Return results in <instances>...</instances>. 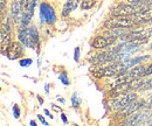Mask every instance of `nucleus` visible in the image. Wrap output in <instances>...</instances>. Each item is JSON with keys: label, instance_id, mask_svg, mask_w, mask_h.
Here are the masks:
<instances>
[{"label": "nucleus", "instance_id": "nucleus-12", "mask_svg": "<svg viewBox=\"0 0 152 126\" xmlns=\"http://www.w3.org/2000/svg\"><path fill=\"white\" fill-rule=\"evenodd\" d=\"M110 43H109V40L105 37V36H98V37H96L94 39V41H93V43H91V46L94 47V48H105V47H108Z\"/></svg>", "mask_w": 152, "mask_h": 126}, {"label": "nucleus", "instance_id": "nucleus-23", "mask_svg": "<svg viewBox=\"0 0 152 126\" xmlns=\"http://www.w3.org/2000/svg\"><path fill=\"white\" fill-rule=\"evenodd\" d=\"M38 118H39V119H40V120H41V123H42V124H45V125H46V126H48V123H47V122L45 120V118H43L42 116H40V114H39V116H38Z\"/></svg>", "mask_w": 152, "mask_h": 126}, {"label": "nucleus", "instance_id": "nucleus-16", "mask_svg": "<svg viewBox=\"0 0 152 126\" xmlns=\"http://www.w3.org/2000/svg\"><path fill=\"white\" fill-rule=\"evenodd\" d=\"M60 81H61L62 84H64V85H69V84H70V82H69V79H68V76H67V72L66 71H63L60 75Z\"/></svg>", "mask_w": 152, "mask_h": 126}, {"label": "nucleus", "instance_id": "nucleus-2", "mask_svg": "<svg viewBox=\"0 0 152 126\" xmlns=\"http://www.w3.org/2000/svg\"><path fill=\"white\" fill-rule=\"evenodd\" d=\"M134 25H137V23L130 17H116V15H114V18L109 19L104 23V26L109 29H111V28H130Z\"/></svg>", "mask_w": 152, "mask_h": 126}, {"label": "nucleus", "instance_id": "nucleus-33", "mask_svg": "<svg viewBox=\"0 0 152 126\" xmlns=\"http://www.w3.org/2000/svg\"><path fill=\"white\" fill-rule=\"evenodd\" d=\"M150 49H152V43L150 44Z\"/></svg>", "mask_w": 152, "mask_h": 126}, {"label": "nucleus", "instance_id": "nucleus-21", "mask_svg": "<svg viewBox=\"0 0 152 126\" xmlns=\"http://www.w3.org/2000/svg\"><path fill=\"white\" fill-rule=\"evenodd\" d=\"M152 75V64H150L146 69H145V72H144V76H150Z\"/></svg>", "mask_w": 152, "mask_h": 126}, {"label": "nucleus", "instance_id": "nucleus-1", "mask_svg": "<svg viewBox=\"0 0 152 126\" xmlns=\"http://www.w3.org/2000/svg\"><path fill=\"white\" fill-rule=\"evenodd\" d=\"M19 40L22 44L28 48H35L39 42V34L35 27H21L19 29Z\"/></svg>", "mask_w": 152, "mask_h": 126}, {"label": "nucleus", "instance_id": "nucleus-32", "mask_svg": "<svg viewBox=\"0 0 152 126\" xmlns=\"http://www.w3.org/2000/svg\"><path fill=\"white\" fill-rule=\"evenodd\" d=\"M148 32H149V35H150V36H152V28H151V29H149V31H148Z\"/></svg>", "mask_w": 152, "mask_h": 126}, {"label": "nucleus", "instance_id": "nucleus-10", "mask_svg": "<svg viewBox=\"0 0 152 126\" xmlns=\"http://www.w3.org/2000/svg\"><path fill=\"white\" fill-rule=\"evenodd\" d=\"M78 5V0H68L63 7V11H62V15L63 17H67L69 15Z\"/></svg>", "mask_w": 152, "mask_h": 126}, {"label": "nucleus", "instance_id": "nucleus-25", "mask_svg": "<svg viewBox=\"0 0 152 126\" xmlns=\"http://www.w3.org/2000/svg\"><path fill=\"white\" fill-rule=\"evenodd\" d=\"M45 113H46V114H47V116H49V118H52V119H53V118H54V117H53V116H52V114H50V113H49V111H48V110H45Z\"/></svg>", "mask_w": 152, "mask_h": 126}, {"label": "nucleus", "instance_id": "nucleus-27", "mask_svg": "<svg viewBox=\"0 0 152 126\" xmlns=\"http://www.w3.org/2000/svg\"><path fill=\"white\" fill-rule=\"evenodd\" d=\"M45 90H46L47 93L49 92V84H46V85H45Z\"/></svg>", "mask_w": 152, "mask_h": 126}, {"label": "nucleus", "instance_id": "nucleus-29", "mask_svg": "<svg viewBox=\"0 0 152 126\" xmlns=\"http://www.w3.org/2000/svg\"><path fill=\"white\" fill-rule=\"evenodd\" d=\"M29 124H31L32 126H37V123H35L34 120H31V123H29Z\"/></svg>", "mask_w": 152, "mask_h": 126}, {"label": "nucleus", "instance_id": "nucleus-3", "mask_svg": "<svg viewBox=\"0 0 152 126\" xmlns=\"http://www.w3.org/2000/svg\"><path fill=\"white\" fill-rule=\"evenodd\" d=\"M134 99H137V95L136 93H123L122 96H119V97H117V98H115L114 102H113V104H111V106L114 110H117V111H121V110H123V109L125 108L126 105H129L131 102H133Z\"/></svg>", "mask_w": 152, "mask_h": 126}, {"label": "nucleus", "instance_id": "nucleus-18", "mask_svg": "<svg viewBox=\"0 0 152 126\" xmlns=\"http://www.w3.org/2000/svg\"><path fill=\"white\" fill-rule=\"evenodd\" d=\"M32 63H33V61L31 58H23V60L20 61V66L21 67H29Z\"/></svg>", "mask_w": 152, "mask_h": 126}, {"label": "nucleus", "instance_id": "nucleus-26", "mask_svg": "<svg viewBox=\"0 0 152 126\" xmlns=\"http://www.w3.org/2000/svg\"><path fill=\"white\" fill-rule=\"evenodd\" d=\"M4 8H5V0H1V11L4 12Z\"/></svg>", "mask_w": 152, "mask_h": 126}, {"label": "nucleus", "instance_id": "nucleus-17", "mask_svg": "<svg viewBox=\"0 0 152 126\" xmlns=\"http://www.w3.org/2000/svg\"><path fill=\"white\" fill-rule=\"evenodd\" d=\"M150 89H152V78L149 79V81H146V82H144V84L140 87L139 90L145 91V90H150Z\"/></svg>", "mask_w": 152, "mask_h": 126}, {"label": "nucleus", "instance_id": "nucleus-34", "mask_svg": "<svg viewBox=\"0 0 152 126\" xmlns=\"http://www.w3.org/2000/svg\"><path fill=\"white\" fill-rule=\"evenodd\" d=\"M151 11H152V2H151Z\"/></svg>", "mask_w": 152, "mask_h": 126}, {"label": "nucleus", "instance_id": "nucleus-15", "mask_svg": "<svg viewBox=\"0 0 152 126\" xmlns=\"http://www.w3.org/2000/svg\"><path fill=\"white\" fill-rule=\"evenodd\" d=\"M94 5H95V0H83L81 4V8L82 9H90Z\"/></svg>", "mask_w": 152, "mask_h": 126}, {"label": "nucleus", "instance_id": "nucleus-22", "mask_svg": "<svg viewBox=\"0 0 152 126\" xmlns=\"http://www.w3.org/2000/svg\"><path fill=\"white\" fill-rule=\"evenodd\" d=\"M145 108L152 109V96L148 99V101H145Z\"/></svg>", "mask_w": 152, "mask_h": 126}, {"label": "nucleus", "instance_id": "nucleus-20", "mask_svg": "<svg viewBox=\"0 0 152 126\" xmlns=\"http://www.w3.org/2000/svg\"><path fill=\"white\" fill-rule=\"evenodd\" d=\"M74 60H75L76 62H78V60H80V48H78V47H76V48H75V54H74Z\"/></svg>", "mask_w": 152, "mask_h": 126}, {"label": "nucleus", "instance_id": "nucleus-5", "mask_svg": "<svg viewBox=\"0 0 152 126\" xmlns=\"http://www.w3.org/2000/svg\"><path fill=\"white\" fill-rule=\"evenodd\" d=\"M134 13H139V8L136 6H132L131 4H129V5L121 4L113 9V14L116 17H129Z\"/></svg>", "mask_w": 152, "mask_h": 126}, {"label": "nucleus", "instance_id": "nucleus-9", "mask_svg": "<svg viewBox=\"0 0 152 126\" xmlns=\"http://www.w3.org/2000/svg\"><path fill=\"white\" fill-rule=\"evenodd\" d=\"M148 58H149V55H146V56H140V57H136V58H131V60H123V61L121 62V64H122V67H123L124 69H129L130 67H133V66L138 64V63L142 62V61H146Z\"/></svg>", "mask_w": 152, "mask_h": 126}, {"label": "nucleus", "instance_id": "nucleus-13", "mask_svg": "<svg viewBox=\"0 0 152 126\" xmlns=\"http://www.w3.org/2000/svg\"><path fill=\"white\" fill-rule=\"evenodd\" d=\"M144 72H145V68L143 66H138V67H134L132 68L129 72H126V75L131 78H136V77H142L144 76Z\"/></svg>", "mask_w": 152, "mask_h": 126}, {"label": "nucleus", "instance_id": "nucleus-28", "mask_svg": "<svg viewBox=\"0 0 152 126\" xmlns=\"http://www.w3.org/2000/svg\"><path fill=\"white\" fill-rule=\"evenodd\" d=\"M53 108H54V110L55 111H57V112H61V110L58 109V106H56V105H53Z\"/></svg>", "mask_w": 152, "mask_h": 126}, {"label": "nucleus", "instance_id": "nucleus-4", "mask_svg": "<svg viewBox=\"0 0 152 126\" xmlns=\"http://www.w3.org/2000/svg\"><path fill=\"white\" fill-rule=\"evenodd\" d=\"M151 113L149 111V109L146 110V108H144V110L140 111H136L134 113H132V116L125 122L126 125H138V124H144L146 123V120L150 118Z\"/></svg>", "mask_w": 152, "mask_h": 126}, {"label": "nucleus", "instance_id": "nucleus-31", "mask_svg": "<svg viewBox=\"0 0 152 126\" xmlns=\"http://www.w3.org/2000/svg\"><path fill=\"white\" fill-rule=\"evenodd\" d=\"M38 98H39V102H40V103H41V104H42V103H43V101H42V98H41V97H40V96H38Z\"/></svg>", "mask_w": 152, "mask_h": 126}, {"label": "nucleus", "instance_id": "nucleus-8", "mask_svg": "<svg viewBox=\"0 0 152 126\" xmlns=\"http://www.w3.org/2000/svg\"><path fill=\"white\" fill-rule=\"evenodd\" d=\"M145 108V101H137L134 99L133 102H131L129 105H126L123 110L119 111V114L123 116V117H128V116H131L132 113H134L136 111H138L139 109Z\"/></svg>", "mask_w": 152, "mask_h": 126}, {"label": "nucleus", "instance_id": "nucleus-14", "mask_svg": "<svg viewBox=\"0 0 152 126\" xmlns=\"http://www.w3.org/2000/svg\"><path fill=\"white\" fill-rule=\"evenodd\" d=\"M72 105H73L74 109H77L81 105V98L78 97V93L77 92H74L73 96H72Z\"/></svg>", "mask_w": 152, "mask_h": 126}, {"label": "nucleus", "instance_id": "nucleus-6", "mask_svg": "<svg viewBox=\"0 0 152 126\" xmlns=\"http://www.w3.org/2000/svg\"><path fill=\"white\" fill-rule=\"evenodd\" d=\"M40 14H41V20L46 23L52 25L55 21V11L53 7H50L48 4H41L40 6Z\"/></svg>", "mask_w": 152, "mask_h": 126}, {"label": "nucleus", "instance_id": "nucleus-24", "mask_svg": "<svg viewBox=\"0 0 152 126\" xmlns=\"http://www.w3.org/2000/svg\"><path fill=\"white\" fill-rule=\"evenodd\" d=\"M61 119H62V122H63L64 124H67V123H68V120H67V118H66V116H64L63 113L61 114Z\"/></svg>", "mask_w": 152, "mask_h": 126}, {"label": "nucleus", "instance_id": "nucleus-11", "mask_svg": "<svg viewBox=\"0 0 152 126\" xmlns=\"http://www.w3.org/2000/svg\"><path fill=\"white\" fill-rule=\"evenodd\" d=\"M10 26L8 25H2L1 27V46L4 47L5 43L8 46L11 42H10V36H11V33H10Z\"/></svg>", "mask_w": 152, "mask_h": 126}, {"label": "nucleus", "instance_id": "nucleus-30", "mask_svg": "<svg viewBox=\"0 0 152 126\" xmlns=\"http://www.w3.org/2000/svg\"><path fill=\"white\" fill-rule=\"evenodd\" d=\"M58 102H61L62 104H64V99L63 98H58Z\"/></svg>", "mask_w": 152, "mask_h": 126}, {"label": "nucleus", "instance_id": "nucleus-7", "mask_svg": "<svg viewBox=\"0 0 152 126\" xmlns=\"http://www.w3.org/2000/svg\"><path fill=\"white\" fill-rule=\"evenodd\" d=\"M22 46L20 42H11L6 48V56L10 60H17L22 55Z\"/></svg>", "mask_w": 152, "mask_h": 126}, {"label": "nucleus", "instance_id": "nucleus-19", "mask_svg": "<svg viewBox=\"0 0 152 126\" xmlns=\"http://www.w3.org/2000/svg\"><path fill=\"white\" fill-rule=\"evenodd\" d=\"M13 116L18 119V118H20V109L18 105H14L13 106Z\"/></svg>", "mask_w": 152, "mask_h": 126}]
</instances>
